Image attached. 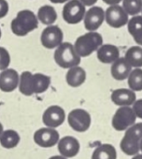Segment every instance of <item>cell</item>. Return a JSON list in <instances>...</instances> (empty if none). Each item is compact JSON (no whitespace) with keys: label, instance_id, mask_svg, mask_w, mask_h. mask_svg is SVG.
Returning a JSON list of instances; mask_svg holds the SVG:
<instances>
[{"label":"cell","instance_id":"cell-23","mask_svg":"<svg viewBox=\"0 0 142 159\" xmlns=\"http://www.w3.org/2000/svg\"><path fill=\"white\" fill-rule=\"evenodd\" d=\"M37 18L43 25H51L57 19V13H56L53 7L49 6V5H45V6H42L38 10Z\"/></svg>","mask_w":142,"mask_h":159},{"label":"cell","instance_id":"cell-13","mask_svg":"<svg viewBox=\"0 0 142 159\" xmlns=\"http://www.w3.org/2000/svg\"><path fill=\"white\" fill-rule=\"evenodd\" d=\"M20 74L13 68H7L0 73V90L4 93L13 92L19 85Z\"/></svg>","mask_w":142,"mask_h":159},{"label":"cell","instance_id":"cell-24","mask_svg":"<svg viewBox=\"0 0 142 159\" xmlns=\"http://www.w3.org/2000/svg\"><path fill=\"white\" fill-rule=\"evenodd\" d=\"M124 59L131 66V67H141L142 66V48L138 46L131 47L125 52Z\"/></svg>","mask_w":142,"mask_h":159},{"label":"cell","instance_id":"cell-15","mask_svg":"<svg viewBox=\"0 0 142 159\" xmlns=\"http://www.w3.org/2000/svg\"><path fill=\"white\" fill-rule=\"evenodd\" d=\"M135 94L130 89L121 88L114 90L111 93V100L112 102L121 107H129L133 105L135 101Z\"/></svg>","mask_w":142,"mask_h":159},{"label":"cell","instance_id":"cell-32","mask_svg":"<svg viewBox=\"0 0 142 159\" xmlns=\"http://www.w3.org/2000/svg\"><path fill=\"white\" fill-rule=\"evenodd\" d=\"M103 1L108 4V5H110V6H115V5H118L122 0H103Z\"/></svg>","mask_w":142,"mask_h":159},{"label":"cell","instance_id":"cell-11","mask_svg":"<svg viewBox=\"0 0 142 159\" xmlns=\"http://www.w3.org/2000/svg\"><path fill=\"white\" fill-rule=\"evenodd\" d=\"M107 24L113 28H120L128 23V15L119 5L110 6L105 12Z\"/></svg>","mask_w":142,"mask_h":159},{"label":"cell","instance_id":"cell-39","mask_svg":"<svg viewBox=\"0 0 142 159\" xmlns=\"http://www.w3.org/2000/svg\"></svg>","mask_w":142,"mask_h":159},{"label":"cell","instance_id":"cell-33","mask_svg":"<svg viewBox=\"0 0 142 159\" xmlns=\"http://www.w3.org/2000/svg\"><path fill=\"white\" fill-rule=\"evenodd\" d=\"M51 3H54V4H61V3H65V2H68L69 0H50Z\"/></svg>","mask_w":142,"mask_h":159},{"label":"cell","instance_id":"cell-9","mask_svg":"<svg viewBox=\"0 0 142 159\" xmlns=\"http://www.w3.org/2000/svg\"><path fill=\"white\" fill-rule=\"evenodd\" d=\"M37 145L42 148H51L56 145L60 139L59 132L54 128L42 127L38 129L33 136Z\"/></svg>","mask_w":142,"mask_h":159},{"label":"cell","instance_id":"cell-20","mask_svg":"<svg viewBox=\"0 0 142 159\" xmlns=\"http://www.w3.org/2000/svg\"><path fill=\"white\" fill-rule=\"evenodd\" d=\"M21 138L17 131L13 129L4 130L0 137V145L5 149H13L20 143Z\"/></svg>","mask_w":142,"mask_h":159},{"label":"cell","instance_id":"cell-26","mask_svg":"<svg viewBox=\"0 0 142 159\" xmlns=\"http://www.w3.org/2000/svg\"><path fill=\"white\" fill-rule=\"evenodd\" d=\"M128 85L130 90L142 91V69L135 68L128 76Z\"/></svg>","mask_w":142,"mask_h":159},{"label":"cell","instance_id":"cell-34","mask_svg":"<svg viewBox=\"0 0 142 159\" xmlns=\"http://www.w3.org/2000/svg\"><path fill=\"white\" fill-rule=\"evenodd\" d=\"M49 159H67V158H65L62 155H53V156L50 157Z\"/></svg>","mask_w":142,"mask_h":159},{"label":"cell","instance_id":"cell-27","mask_svg":"<svg viewBox=\"0 0 142 159\" xmlns=\"http://www.w3.org/2000/svg\"><path fill=\"white\" fill-rule=\"evenodd\" d=\"M122 9L127 15L135 16L142 11V0H122Z\"/></svg>","mask_w":142,"mask_h":159},{"label":"cell","instance_id":"cell-21","mask_svg":"<svg viewBox=\"0 0 142 159\" xmlns=\"http://www.w3.org/2000/svg\"><path fill=\"white\" fill-rule=\"evenodd\" d=\"M128 31L135 41L142 46V16H134L128 21Z\"/></svg>","mask_w":142,"mask_h":159},{"label":"cell","instance_id":"cell-1","mask_svg":"<svg viewBox=\"0 0 142 159\" xmlns=\"http://www.w3.org/2000/svg\"><path fill=\"white\" fill-rule=\"evenodd\" d=\"M11 26L14 35L18 37H24L38 28V20L31 11L24 10L18 12L16 18L12 20Z\"/></svg>","mask_w":142,"mask_h":159},{"label":"cell","instance_id":"cell-6","mask_svg":"<svg viewBox=\"0 0 142 159\" xmlns=\"http://www.w3.org/2000/svg\"><path fill=\"white\" fill-rule=\"evenodd\" d=\"M85 12V7L80 0H70L64 6L63 18L69 25H76L83 20Z\"/></svg>","mask_w":142,"mask_h":159},{"label":"cell","instance_id":"cell-10","mask_svg":"<svg viewBox=\"0 0 142 159\" xmlns=\"http://www.w3.org/2000/svg\"><path fill=\"white\" fill-rule=\"evenodd\" d=\"M63 31L57 25H49L46 27L40 37V41L46 49H54L63 43Z\"/></svg>","mask_w":142,"mask_h":159},{"label":"cell","instance_id":"cell-7","mask_svg":"<svg viewBox=\"0 0 142 159\" xmlns=\"http://www.w3.org/2000/svg\"><path fill=\"white\" fill-rule=\"evenodd\" d=\"M136 116L130 107H120L113 115L112 126L117 131H123L135 125Z\"/></svg>","mask_w":142,"mask_h":159},{"label":"cell","instance_id":"cell-29","mask_svg":"<svg viewBox=\"0 0 142 159\" xmlns=\"http://www.w3.org/2000/svg\"><path fill=\"white\" fill-rule=\"evenodd\" d=\"M132 109H133L135 116L142 120V99L135 100V103L133 104V108Z\"/></svg>","mask_w":142,"mask_h":159},{"label":"cell","instance_id":"cell-8","mask_svg":"<svg viewBox=\"0 0 142 159\" xmlns=\"http://www.w3.org/2000/svg\"><path fill=\"white\" fill-rule=\"evenodd\" d=\"M65 120L64 110L58 105H51L48 107L42 115V122L45 127L57 128L64 124Z\"/></svg>","mask_w":142,"mask_h":159},{"label":"cell","instance_id":"cell-5","mask_svg":"<svg viewBox=\"0 0 142 159\" xmlns=\"http://www.w3.org/2000/svg\"><path fill=\"white\" fill-rule=\"evenodd\" d=\"M67 122L69 126L74 131L77 132H85L87 131L92 123L90 113L83 109H75L72 110L67 116Z\"/></svg>","mask_w":142,"mask_h":159},{"label":"cell","instance_id":"cell-35","mask_svg":"<svg viewBox=\"0 0 142 159\" xmlns=\"http://www.w3.org/2000/svg\"><path fill=\"white\" fill-rule=\"evenodd\" d=\"M4 132V127H3V125L0 123V137H1V135L3 134Z\"/></svg>","mask_w":142,"mask_h":159},{"label":"cell","instance_id":"cell-28","mask_svg":"<svg viewBox=\"0 0 142 159\" xmlns=\"http://www.w3.org/2000/svg\"><path fill=\"white\" fill-rule=\"evenodd\" d=\"M10 64H11V55L9 51L4 47H0V71H3L9 68Z\"/></svg>","mask_w":142,"mask_h":159},{"label":"cell","instance_id":"cell-25","mask_svg":"<svg viewBox=\"0 0 142 159\" xmlns=\"http://www.w3.org/2000/svg\"><path fill=\"white\" fill-rule=\"evenodd\" d=\"M32 75L30 71H24L19 78V91L25 97H31L34 95L32 89Z\"/></svg>","mask_w":142,"mask_h":159},{"label":"cell","instance_id":"cell-19","mask_svg":"<svg viewBox=\"0 0 142 159\" xmlns=\"http://www.w3.org/2000/svg\"><path fill=\"white\" fill-rule=\"evenodd\" d=\"M51 85V77L43 73H35L32 75V89L34 95H39L46 92Z\"/></svg>","mask_w":142,"mask_h":159},{"label":"cell","instance_id":"cell-14","mask_svg":"<svg viewBox=\"0 0 142 159\" xmlns=\"http://www.w3.org/2000/svg\"><path fill=\"white\" fill-rule=\"evenodd\" d=\"M105 20V11L100 7H92L85 12L84 26L90 32L97 30Z\"/></svg>","mask_w":142,"mask_h":159},{"label":"cell","instance_id":"cell-16","mask_svg":"<svg viewBox=\"0 0 142 159\" xmlns=\"http://www.w3.org/2000/svg\"><path fill=\"white\" fill-rule=\"evenodd\" d=\"M65 81L71 87H79L86 81V71L79 66L71 67L65 74Z\"/></svg>","mask_w":142,"mask_h":159},{"label":"cell","instance_id":"cell-2","mask_svg":"<svg viewBox=\"0 0 142 159\" xmlns=\"http://www.w3.org/2000/svg\"><path fill=\"white\" fill-rule=\"evenodd\" d=\"M103 45V38L99 33L88 32L79 37L75 42L74 49L77 54L82 57H87L97 51Z\"/></svg>","mask_w":142,"mask_h":159},{"label":"cell","instance_id":"cell-31","mask_svg":"<svg viewBox=\"0 0 142 159\" xmlns=\"http://www.w3.org/2000/svg\"><path fill=\"white\" fill-rule=\"evenodd\" d=\"M81 3L85 7V6H88V7H91L93 5H95L98 0H80Z\"/></svg>","mask_w":142,"mask_h":159},{"label":"cell","instance_id":"cell-38","mask_svg":"<svg viewBox=\"0 0 142 159\" xmlns=\"http://www.w3.org/2000/svg\"><path fill=\"white\" fill-rule=\"evenodd\" d=\"M1 36H2V33H1V29H0V39H1Z\"/></svg>","mask_w":142,"mask_h":159},{"label":"cell","instance_id":"cell-22","mask_svg":"<svg viewBox=\"0 0 142 159\" xmlns=\"http://www.w3.org/2000/svg\"><path fill=\"white\" fill-rule=\"evenodd\" d=\"M92 159H117L116 149L111 144H102L95 149Z\"/></svg>","mask_w":142,"mask_h":159},{"label":"cell","instance_id":"cell-17","mask_svg":"<svg viewBox=\"0 0 142 159\" xmlns=\"http://www.w3.org/2000/svg\"><path fill=\"white\" fill-rule=\"evenodd\" d=\"M97 59L104 64H112L120 58L119 49L111 44L102 45L97 50Z\"/></svg>","mask_w":142,"mask_h":159},{"label":"cell","instance_id":"cell-4","mask_svg":"<svg viewBox=\"0 0 142 159\" xmlns=\"http://www.w3.org/2000/svg\"><path fill=\"white\" fill-rule=\"evenodd\" d=\"M142 139V123H137L126 129L121 140V150L127 155H135L139 152V142Z\"/></svg>","mask_w":142,"mask_h":159},{"label":"cell","instance_id":"cell-30","mask_svg":"<svg viewBox=\"0 0 142 159\" xmlns=\"http://www.w3.org/2000/svg\"><path fill=\"white\" fill-rule=\"evenodd\" d=\"M9 4L6 0H0V19L4 18L9 12Z\"/></svg>","mask_w":142,"mask_h":159},{"label":"cell","instance_id":"cell-37","mask_svg":"<svg viewBox=\"0 0 142 159\" xmlns=\"http://www.w3.org/2000/svg\"><path fill=\"white\" fill-rule=\"evenodd\" d=\"M139 151L142 152V139H141L140 142H139Z\"/></svg>","mask_w":142,"mask_h":159},{"label":"cell","instance_id":"cell-36","mask_svg":"<svg viewBox=\"0 0 142 159\" xmlns=\"http://www.w3.org/2000/svg\"><path fill=\"white\" fill-rule=\"evenodd\" d=\"M132 159H142V154H135Z\"/></svg>","mask_w":142,"mask_h":159},{"label":"cell","instance_id":"cell-3","mask_svg":"<svg viewBox=\"0 0 142 159\" xmlns=\"http://www.w3.org/2000/svg\"><path fill=\"white\" fill-rule=\"evenodd\" d=\"M55 63L62 68H71L81 64V57L77 54L74 46L69 42H63L54 52Z\"/></svg>","mask_w":142,"mask_h":159},{"label":"cell","instance_id":"cell-12","mask_svg":"<svg viewBox=\"0 0 142 159\" xmlns=\"http://www.w3.org/2000/svg\"><path fill=\"white\" fill-rule=\"evenodd\" d=\"M57 146L60 155L65 158H72L76 156L81 149L79 140L71 136H65L61 138L57 143Z\"/></svg>","mask_w":142,"mask_h":159},{"label":"cell","instance_id":"cell-18","mask_svg":"<svg viewBox=\"0 0 142 159\" xmlns=\"http://www.w3.org/2000/svg\"><path fill=\"white\" fill-rule=\"evenodd\" d=\"M131 66L126 62L124 57H121L117 59L114 63H112L110 67L111 76L117 80V81H123L127 79L129 74L131 73Z\"/></svg>","mask_w":142,"mask_h":159}]
</instances>
